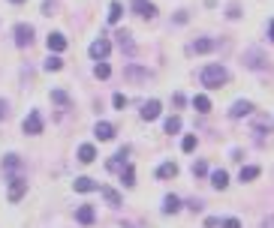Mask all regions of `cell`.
Returning a JSON list of instances; mask_svg holds the SVG:
<instances>
[{
  "instance_id": "6da1fadb",
  "label": "cell",
  "mask_w": 274,
  "mask_h": 228,
  "mask_svg": "<svg viewBox=\"0 0 274 228\" xmlns=\"http://www.w3.org/2000/svg\"><path fill=\"white\" fill-rule=\"evenodd\" d=\"M199 81L205 84L208 90H220L226 81H229V72H226V66L220 63H208L202 72H199Z\"/></svg>"
},
{
  "instance_id": "7a4b0ae2",
  "label": "cell",
  "mask_w": 274,
  "mask_h": 228,
  "mask_svg": "<svg viewBox=\"0 0 274 228\" xmlns=\"http://www.w3.org/2000/svg\"><path fill=\"white\" fill-rule=\"evenodd\" d=\"M28 192V180L18 174V177H9V201H21V196Z\"/></svg>"
},
{
  "instance_id": "3957f363",
  "label": "cell",
  "mask_w": 274,
  "mask_h": 228,
  "mask_svg": "<svg viewBox=\"0 0 274 228\" xmlns=\"http://www.w3.org/2000/svg\"><path fill=\"white\" fill-rule=\"evenodd\" d=\"M108 51H112V42L103 39V36H100L97 42H91V57H94V60H105V57H108Z\"/></svg>"
},
{
  "instance_id": "277c9868",
  "label": "cell",
  "mask_w": 274,
  "mask_h": 228,
  "mask_svg": "<svg viewBox=\"0 0 274 228\" xmlns=\"http://www.w3.org/2000/svg\"><path fill=\"white\" fill-rule=\"evenodd\" d=\"M24 132H28V135H39V132H42V114H39V111H31V114L24 117Z\"/></svg>"
},
{
  "instance_id": "5b68a950",
  "label": "cell",
  "mask_w": 274,
  "mask_h": 228,
  "mask_svg": "<svg viewBox=\"0 0 274 228\" xmlns=\"http://www.w3.org/2000/svg\"><path fill=\"white\" fill-rule=\"evenodd\" d=\"M31 42H34V27H31V24H18V27H15V45L24 48V45H31Z\"/></svg>"
},
{
  "instance_id": "8992f818",
  "label": "cell",
  "mask_w": 274,
  "mask_h": 228,
  "mask_svg": "<svg viewBox=\"0 0 274 228\" xmlns=\"http://www.w3.org/2000/svg\"><path fill=\"white\" fill-rule=\"evenodd\" d=\"M133 9H136V15H142V18H154L157 15V6L151 0H133Z\"/></svg>"
},
{
  "instance_id": "52a82bcc",
  "label": "cell",
  "mask_w": 274,
  "mask_h": 228,
  "mask_svg": "<svg viewBox=\"0 0 274 228\" xmlns=\"http://www.w3.org/2000/svg\"><path fill=\"white\" fill-rule=\"evenodd\" d=\"M18 168H21V156H18V153H6V156H3V171H6L9 177H18V174H15Z\"/></svg>"
},
{
  "instance_id": "ba28073f",
  "label": "cell",
  "mask_w": 274,
  "mask_h": 228,
  "mask_svg": "<svg viewBox=\"0 0 274 228\" xmlns=\"http://www.w3.org/2000/svg\"><path fill=\"white\" fill-rule=\"evenodd\" d=\"M127 153H130L127 147H124V150H118V153L105 162V168H108V171H124V168H127Z\"/></svg>"
},
{
  "instance_id": "9c48e42d",
  "label": "cell",
  "mask_w": 274,
  "mask_h": 228,
  "mask_svg": "<svg viewBox=\"0 0 274 228\" xmlns=\"http://www.w3.org/2000/svg\"><path fill=\"white\" fill-rule=\"evenodd\" d=\"M250 111H253V105H250L247 99H238V102H232V108H229V117H235V120H238V117H247Z\"/></svg>"
},
{
  "instance_id": "30bf717a",
  "label": "cell",
  "mask_w": 274,
  "mask_h": 228,
  "mask_svg": "<svg viewBox=\"0 0 274 228\" xmlns=\"http://www.w3.org/2000/svg\"><path fill=\"white\" fill-rule=\"evenodd\" d=\"M157 117H160V102H157V99L145 102V105H142V120H157Z\"/></svg>"
},
{
  "instance_id": "8fae6325",
  "label": "cell",
  "mask_w": 274,
  "mask_h": 228,
  "mask_svg": "<svg viewBox=\"0 0 274 228\" xmlns=\"http://www.w3.org/2000/svg\"><path fill=\"white\" fill-rule=\"evenodd\" d=\"M94 135H97L100 141H112V138H115V126H112V123H105V120H100V123L94 126Z\"/></svg>"
},
{
  "instance_id": "7c38bea8",
  "label": "cell",
  "mask_w": 274,
  "mask_h": 228,
  "mask_svg": "<svg viewBox=\"0 0 274 228\" xmlns=\"http://www.w3.org/2000/svg\"><path fill=\"white\" fill-rule=\"evenodd\" d=\"M217 48V39H196L193 45H190V51H196V54H208V51H214Z\"/></svg>"
},
{
  "instance_id": "4fadbf2b",
  "label": "cell",
  "mask_w": 274,
  "mask_h": 228,
  "mask_svg": "<svg viewBox=\"0 0 274 228\" xmlns=\"http://www.w3.org/2000/svg\"><path fill=\"white\" fill-rule=\"evenodd\" d=\"M64 48H67V36H64V33H48V51L58 54V51H64Z\"/></svg>"
},
{
  "instance_id": "5bb4252c",
  "label": "cell",
  "mask_w": 274,
  "mask_h": 228,
  "mask_svg": "<svg viewBox=\"0 0 274 228\" xmlns=\"http://www.w3.org/2000/svg\"><path fill=\"white\" fill-rule=\"evenodd\" d=\"M75 219H78L81 225H91V222H94V207H91V204H81V207L75 210Z\"/></svg>"
},
{
  "instance_id": "9a60e30c",
  "label": "cell",
  "mask_w": 274,
  "mask_h": 228,
  "mask_svg": "<svg viewBox=\"0 0 274 228\" xmlns=\"http://www.w3.org/2000/svg\"><path fill=\"white\" fill-rule=\"evenodd\" d=\"M94 189H100L97 180H91V177H75V192H94Z\"/></svg>"
},
{
  "instance_id": "2e32d148",
  "label": "cell",
  "mask_w": 274,
  "mask_h": 228,
  "mask_svg": "<svg viewBox=\"0 0 274 228\" xmlns=\"http://www.w3.org/2000/svg\"><path fill=\"white\" fill-rule=\"evenodd\" d=\"M211 186H214V189H226V186H229V177H226V171H223V168L211 174Z\"/></svg>"
},
{
  "instance_id": "e0dca14e",
  "label": "cell",
  "mask_w": 274,
  "mask_h": 228,
  "mask_svg": "<svg viewBox=\"0 0 274 228\" xmlns=\"http://www.w3.org/2000/svg\"><path fill=\"white\" fill-rule=\"evenodd\" d=\"M175 174H178V165L175 162H163L160 168H157V177H160V180H169V177H175Z\"/></svg>"
},
{
  "instance_id": "ac0fdd59",
  "label": "cell",
  "mask_w": 274,
  "mask_h": 228,
  "mask_svg": "<svg viewBox=\"0 0 274 228\" xmlns=\"http://www.w3.org/2000/svg\"><path fill=\"white\" fill-rule=\"evenodd\" d=\"M181 210V198L178 196H166L163 198V213H178Z\"/></svg>"
},
{
  "instance_id": "d6986e66",
  "label": "cell",
  "mask_w": 274,
  "mask_h": 228,
  "mask_svg": "<svg viewBox=\"0 0 274 228\" xmlns=\"http://www.w3.org/2000/svg\"><path fill=\"white\" fill-rule=\"evenodd\" d=\"M94 156H97V150H94V147H91V144H81V147H78V162H94Z\"/></svg>"
},
{
  "instance_id": "ffe728a7",
  "label": "cell",
  "mask_w": 274,
  "mask_h": 228,
  "mask_svg": "<svg viewBox=\"0 0 274 228\" xmlns=\"http://www.w3.org/2000/svg\"><path fill=\"white\" fill-rule=\"evenodd\" d=\"M253 177H259V168H256V165H247V168H241V174H238L241 183H250Z\"/></svg>"
},
{
  "instance_id": "44dd1931",
  "label": "cell",
  "mask_w": 274,
  "mask_h": 228,
  "mask_svg": "<svg viewBox=\"0 0 274 228\" xmlns=\"http://www.w3.org/2000/svg\"><path fill=\"white\" fill-rule=\"evenodd\" d=\"M100 196H103L105 201L112 204V207H118V204H121V196H118L115 189H108V186H100Z\"/></svg>"
},
{
  "instance_id": "7402d4cb",
  "label": "cell",
  "mask_w": 274,
  "mask_h": 228,
  "mask_svg": "<svg viewBox=\"0 0 274 228\" xmlns=\"http://www.w3.org/2000/svg\"><path fill=\"white\" fill-rule=\"evenodd\" d=\"M118 45H121V48H124L127 54H133V39H130V33H127V30L118 33Z\"/></svg>"
},
{
  "instance_id": "603a6c76",
  "label": "cell",
  "mask_w": 274,
  "mask_h": 228,
  "mask_svg": "<svg viewBox=\"0 0 274 228\" xmlns=\"http://www.w3.org/2000/svg\"><path fill=\"white\" fill-rule=\"evenodd\" d=\"M193 108H196L199 114H208V111H211V99H208V96H196V99H193Z\"/></svg>"
},
{
  "instance_id": "cb8c5ba5",
  "label": "cell",
  "mask_w": 274,
  "mask_h": 228,
  "mask_svg": "<svg viewBox=\"0 0 274 228\" xmlns=\"http://www.w3.org/2000/svg\"><path fill=\"white\" fill-rule=\"evenodd\" d=\"M121 12H124V6L121 3H112L108 6V24H118L121 21Z\"/></svg>"
},
{
  "instance_id": "d4e9b609",
  "label": "cell",
  "mask_w": 274,
  "mask_h": 228,
  "mask_svg": "<svg viewBox=\"0 0 274 228\" xmlns=\"http://www.w3.org/2000/svg\"><path fill=\"white\" fill-rule=\"evenodd\" d=\"M121 180H124V186H136V171H133V165H127V168L121 171Z\"/></svg>"
},
{
  "instance_id": "484cf974",
  "label": "cell",
  "mask_w": 274,
  "mask_h": 228,
  "mask_svg": "<svg viewBox=\"0 0 274 228\" xmlns=\"http://www.w3.org/2000/svg\"><path fill=\"white\" fill-rule=\"evenodd\" d=\"M265 129L271 132V117H262V120H256V126H253V132H256L259 138L265 135Z\"/></svg>"
},
{
  "instance_id": "4316f807",
  "label": "cell",
  "mask_w": 274,
  "mask_h": 228,
  "mask_svg": "<svg viewBox=\"0 0 274 228\" xmlns=\"http://www.w3.org/2000/svg\"><path fill=\"white\" fill-rule=\"evenodd\" d=\"M94 75H97V78H108V75H112V66H108V63H97V66H94Z\"/></svg>"
},
{
  "instance_id": "83f0119b",
  "label": "cell",
  "mask_w": 274,
  "mask_h": 228,
  "mask_svg": "<svg viewBox=\"0 0 274 228\" xmlns=\"http://www.w3.org/2000/svg\"><path fill=\"white\" fill-rule=\"evenodd\" d=\"M51 102H58V105H69V96L64 90H51Z\"/></svg>"
},
{
  "instance_id": "f1b7e54d",
  "label": "cell",
  "mask_w": 274,
  "mask_h": 228,
  "mask_svg": "<svg viewBox=\"0 0 274 228\" xmlns=\"http://www.w3.org/2000/svg\"><path fill=\"white\" fill-rule=\"evenodd\" d=\"M178 129H181V117H169V120H166V132H169V135H175Z\"/></svg>"
},
{
  "instance_id": "f546056e",
  "label": "cell",
  "mask_w": 274,
  "mask_h": 228,
  "mask_svg": "<svg viewBox=\"0 0 274 228\" xmlns=\"http://www.w3.org/2000/svg\"><path fill=\"white\" fill-rule=\"evenodd\" d=\"M181 147H184V153H190V150H196V135H187V138L181 141Z\"/></svg>"
},
{
  "instance_id": "4dcf8cb0",
  "label": "cell",
  "mask_w": 274,
  "mask_h": 228,
  "mask_svg": "<svg viewBox=\"0 0 274 228\" xmlns=\"http://www.w3.org/2000/svg\"><path fill=\"white\" fill-rule=\"evenodd\" d=\"M61 66H64V60H61V57H48V60H45V69H48V72H58Z\"/></svg>"
},
{
  "instance_id": "1f68e13d",
  "label": "cell",
  "mask_w": 274,
  "mask_h": 228,
  "mask_svg": "<svg viewBox=\"0 0 274 228\" xmlns=\"http://www.w3.org/2000/svg\"><path fill=\"white\" fill-rule=\"evenodd\" d=\"M112 102H115V108H118V111H124V108H127V96H124V93H115Z\"/></svg>"
},
{
  "instance_id": "d6a6232c",
  "label": "cell",
  "mask_w": 274,
  "mask_h": 228,
  "mask_svg": "<svg viewBox=\"0 0 274 228\" xmlns=\"http://www.w3.org/2000/svg\"><path fill=\"white\" fill-rule=\"evenodd\" d=\"M127 78H148V72H145V69H133V66H130V69H127Z\"/></svg>"
},
{
  "instance_id": "836d02e7",
  "label": "cell",
  "mask_w": 274,
  "mask_h": 228,
  "mask_svg": "<svg viewBox=\"0 0 274 228\" xmlns=\"http://www.w3.org/2000/svg\"><path fill=\"white\" fill-rule=\"evenodd\" d=\"M193 174H196V177L208 174V165H205V162H193Z\"/></svg>"
},
{
  "instance_id": "e575fe53",
  "label": "cell",
  "mask_w": 274,
  "mask_h": 228,
  "mask_svg": "<svg viewBox=\"0 0 274 228\" xmlns=\"http://www.w3.org/2000/svg\"><path fill=\"white\" fill-rule=\"evenodd\" d=\"M223 228H241V222L235 216H229V219H223Z\"/></svg>"
},
{
  "instance_id": "d590c367",
  "label": "cell",
  "mask_w": 274,
  "mask_h": 228,
  "mask_svg": "<svg viewBox=\"0 0 274 228\" xmlns=\"http://www.w3.org/2000/svg\"><path fill=\"white\" fill-rule=\"evenodd\" d=\"M187 207H190L193 213H199V210H202V201H196V198H193V201H187Z\"/></svg>"
},
{
  "instance_id": "8d00e7d4",
  "label": "cell",
  "mask_w": 274,
  "mask_h": 228,
  "mask_svg": "<svg viewBox=\"0 0 274 228\" xmlns=\"http://www.w3.org/2000/svg\"><path fill=\"white\" fill-rule=\"evenodd\" d=\"M220 225V219H217V216H208L205 219V228H217Z\"/></svg>"
},
{
  "instance_id": "74e56055",
  "label": "cell",
  "mask_w": 274,
  "mask_h": 228,
  "mask_svg": "<svg viewBox=\"0 0 274 228\" xmlns=\"http://www.w3.org/2000/svg\"><path fill=\"white\" fill-rule=\"evenodd\" d=\"M6 114H9V111H6V102H3V99H0V120H3V117H6Z\"/></svg>"
},
{
  "instance_id": "f35d334b",
  "label": "cell",
  "mask_w": 274,
  "mask_h": 228,
  "mask_svg": "<svg viewBox=\"0 0 274 228\" xmlns=\"http://www.w3.org/2000/svg\"><path fill=\"white\" fill-rule=\"evenodd\" d=\"M268 36H271V39H274V21H271V27H268Z\"/></svg>"
},
{
  "instance_id": "ab89813d",
  "label": "cell",
  "mask_w": 274,
  "mask_h": 228,
  "mask_svg": "<svg viewBox=\"0 0 274 228\" xmlns=\"http://www.w3.org/2000/svg\"><path fill=\"white\" fill-rule=\"evenodd\" d=\"M15 3H21V0H15Z\"/></svg>"
}]
</instances>
